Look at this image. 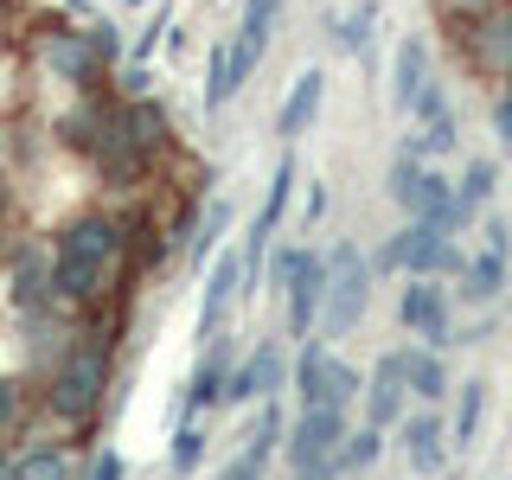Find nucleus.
Here are the masks:
<instances>
[{"instance_id": "f257e3e1", "label": "nucleus", "mask_w": 512, "mask_h": 480, "mask_svg": "<svg viewBox=\"0 0 512 480\" xmlns=\"http://www.w3.org/2000/svg\"><path fill=\"white\" fill-rule=\"evenodd\" d=\"M116 263H122V231L109 218H77L58 244V263H52V282L64 301H96L109 282H116Z\"/></svg>"}, {"instance_id": "f03ea898", "label": "nucleus", "mask_w": 512, "mask_h": 480, "mask_svg": "<svg viewBox=\"0 0 512 480\" xmlns=\"http://www.w3.org/2000/svg\"><path fill=\"white\" fill-rule=\"evenodd\" d=\"M391 199L404 205L410 218H429V224H442V231H455V224H468L474 212L455 199V186L442 180V173H429L423 167V154H397V167H391Z\"/></svg>"}, {"instance_id": "7ed1b4c3", "label": "nucleus", "mask_w": 512, "mask_h": 480, "mask_svg": "<svg viewBox=\"0 0 512 480\" xmlns=\"http://www.w3.org/2000/svg\"><path fill=\"white\" fill-rule=\"evenodd\" d=\"M103 384H109V352L84 340L64 359V372L52 378V416L58 423H90L96 404H103Z\"/></svg>"}, {"instance_id": "20e7f679", "label": "nucleus", "mask_w": 512, "mask_h": 480, "mask_svg": "<svg viewBox=\"0 0 512 480\" xmlns=\"http://www.w3.org/2000/svg\"><path fill=\"white\" fill-rule=\"evenodd\" d=\"M359 314H365V256L359 244H340L327 256V282H320V320L340 340V333L359 327Z\"/></svg>"}, {"instance_id": "39448f33", "label": "nucleus", "mask_w": 512, "mask_h": 480, "mask_svg": "<svg viewBox=\"0 0 512 480\" xmlns=\"http://www.w3.org/2000/svg\"><path fill=\"white\" fill-rule=\"evenodd\" d=\"M384 263H391V269H410V276H455V269H461V250L448 244L442 224L410 218V231L384 250Z\"/></svg>"}, {"instance_id": "423d86ee", "label": "nucleus", "mask_w": 512, "mask_h": 480, "mask_svg": "<svg viewBox=\"0 0 512 480\" xmlns=\"http://www.w3.org/2000/svg\"><path fill=\"white\" fill-rule=\"evenodd\" d=\"M276 276L288 282V333L308 340L314 320H320V282H327V263H320L314 250H288L276 263Z\"/></svg>"}, {"instance_id": "0eeeda50", "label": "nucleus", "mask_w": 512, "mask_h": 480, "mask_svg": "<svg viewBox=\"0 0 512 480\" xmlns=\"http://www.w3.org/2000/svg\"><path fill=\"white\" fill-rule=\"evenodd\" d=\"M295 384H301V404H320V410H346L352 397H359V372H352V365H340V359H327L320 346L301 352Z\"/></svg>"}, {"instance_id": "6e6552de", "label": "nucleus", "mask_w": 512, "mask_h": 480, "mask_svg": "<svg viewBox=\"0 0 512 480\" xmlns=\"http://www.w3.org/2000/svg\"><path fill=\"white\" fill-rule=\"evenodd\" d=\"M276 13H282V0H244V26H237L231 45H224V52H231V90H244L256 77L269 39H276Z\"/></svg>"}, {"instance_id": "1a4fd4ad", "label": "nucleus", "mask_w": 512, "mask_h": 480, "mask_svg": "<svg viewBox=\"0 0 512 480\" xmlns=\"http://www.w3.org/2000/svg\"><path fill=\"white\" fill-rule=\"evenodd\" d=\"M397 314H404V327L416 333V340H429V346H448V295L429 276H416L404 288V301H397Z\"/></svg>"}, {"instance_id": "9d476101", "label": "nucleus", "mask_w": 512, "mask_h": 480, "mask_svg": "<svg viewBox=\"0 0 512 480\" xmlns=\"http://www.w3.org/2000/svg\"><path fill=\"white\" fill-rule=\"evenodd\" d=\"M282 391V346L276 340H256V352L244 359V372L224 384L231 404H256V397H276Z\"/></svg>"}, {"instance_id": "9b49d317", "label": "nucleus", "mask_w": 512, "mask_h": 480, "mask_svg": "<svg viewBox=\"0 0 512 480\" xmlns=\"http://www.w3.org/2000/svg\"><path fill=\"white\" fill-rule=\"evenodd\" d=\"M506 250H512L506 218H487V250H480L474 269H468V301H493L506 288Z\"/></svg>"}, {"instance_id": "f8f14e48", "label": "nucleus", "mask_w": 512, "mask_h": 480, "mask_svg": "<svg viewBox=\"0 0 512 480\" xmlns=\"http://www.w3.org/2000/svg\"><path fill=\"white\" fill-rule=\"evenodd\" d=\"M404 365H397V352L391 359H378V372H372V384H365V416H372V429H384V423H397L404 416Z\"/></svg>"}, {"instance_id": "ddd939ff", "label": "nucleus", "mask_w": 512, "mask_h": 480, "mask_svg": "<svg viewBox=\"0 0 512 480\" xmlns=\"http://www.w3.org/2000/svg\"><path fill=\"white\" fill-rule=\"evenodd\" d=\"M320 96H327V77H320V71H301L295 90H288V103H282V116H276V135L282 141L308 135V122L320 116Z\"/></svg>"}, {"instance_id": "4468645a", "label": "nucleus", "mask_w": 512, "mask_h": 480, "mask_svg": "<svg viewBox=\"0 0 512 480\" xmlns=\"http://www.w3.org/2000/svg\"><path fill=\"white\" fill-rule=\"evenodd\" d=\"M237 295H244V263H237V256H218L212 282H205V308H199V340L218 333V320H224V308H231Z\"/></svg>"}, {"instance_id": "2eb2a0df", "label": "nucleus", "mask_w": 512, "mask_h": 480, "mask_svg": "<svg viewBox=\"0 0 512 480\" xmlns=\"http://www.w3.org/2000/svg\"><path fill=\"white\" fill-rule=\"evenodd\" d=\"M404 455H410L416 474H442L448 448H442V423H436V416H410V423H404Z\"/></svg>"}, {"instance_id": "dca6fc26", "label": "nucleus", "mask_w": 512, "mask_h": 480, "mask_svg": "<svg viewBox=\"0 0 512 480\" xmlns=\"http://www.w3.org/2000/svg\"><path fill=\"white\" fill-rule=\"evenodd\" d=\"M423 84H429V45L410 32V39L397 45V90H391V103L410 116V103H416V90H423Z\"/></svg>"}, {"instance_id": "f3484780", "label": "nucleus", "mask_w": 512, "mask_h": 480, "mask_svg": "<svg viewBox=\"0 0 512 480\" xmlns=\"http://www.w3.org/2000/svg\"><path fill=\"white\" fill-rule=\"evenodd\" d=\"M474 58L487 64V71L512 77V13H493V20H480V32H474Z\"/></svg>"}, {"instance_id": "a211bd4d", "label": "nucleus", "mask_w": 512, "mask_h": 480, "mask_svg": "<svg viewBox=\"0 0 512 480\" xmlns=\"http://www.w3.org/2000/svg\"><path fill=\"white\" fill-rule=\"evenodd\" d=\"M45 64L64 77H90V64H96V45H90V32L77 39V32H52L45 39Z\"/></svg>"}, {"instance_id": "6ab92c4d", "label": "nucleus", "mask_w": 512, "mask_h": 480, "mask_svg": "<svg viewBox=\"0 0 512 480\" xmlns=\"http://www.w3.org/2000/svg\"><path fill=\"white\" fill-rule=\"evenodd\" d=\"M397 365H404V384L416 397H423V404H436V397L448 391V378H442V359L436 352H397Z\"/></svg>"}, {"instance_id": "aec40b11", "label": "nucleus", "mask_w": 512, "mask_h": 480, "mask_svg": "<svg viewBox=\"0 0 512 480\" xmlns=\"http://www.w3.org/2000/svg\"><path fill=\"white\" fill-rule=\"evenodd\" d=\"M212 397H224V346H205L199 372H192V391H186V416L199 404H212Z\"/></svg>"}, {"instance_id": "412c9836", "label": "nucleus", "mask_w": 512, "mask_h": 480, "mask_svg": "<svg viewBox=\"0 0 512 480\" xmlns=\"http://www.w3.org/2000/svg\"><path fill=\"white\" fill-rule=\"evenodd\" d=\"M122 128H128V141H135V154H141V160L160 154V141H167V122H160V109H148V103H135V109H128Z\"/></svg>"}, {"instance_id": "4be33fe9", "label": "nucleus", "mask_w": 512, "mask_h": 480, "mask_svg": "<svg viewBox=\"0 0 512 480\" xmlns=\"http://www.w3.org/2000/svg\"><path fill=\"white\" fill-rule=\"evenodd\" d=\"M7 480H71V461H64V448H32L7 468Z\"/></svg>"}, {"instance_id": "5701e85b", "label": "nucleus", "mask_w": 512, "mask_h": 480, "mask_svg": "<svg viewBox=\"0 0 512 480\" xmlns=\"http://www.w3.org/2000/svg\"><path fill=\"white\" fill-rule=\"evenodd\" d=\"M480 410H487V384L468 378V384H461V410H455V423H448V436H455L461 448L480 436Z\"/></svg>"}, {"instance_id": "b1692460", "label": "nucleus", "mask_w": 512, "mask_h": 480, "mask_svg": "<svg viewBox=\"0 0 512 480\" xmlns=\"http://www.w3.org/2000/svg\"><path fill=\"white\" fill-rule=\"evenodd\" d=\"M333 26H340L333 39H340L346 52H365V45H372V26H378V0H359V7H352V13H340Z\"/></svg>"}, {"instance_id": "393cba45", "label": "nucleus", "mask_w": 512, "mask_h": 480, "mask_svg": "<svg viewBox=\"0 0 512 480\" xmlns=\"http://www.w3.org/2000/svg\"><path fill=\"white\" fill-rule=\"evenodd\" d=\"M378 461V429H359V436H340V448H333V468L340 474H359Z\"/></svg>"}, {"instance_id": "a878e982", "label": "nucleus", "mask_w": 512, "mask_h": 480, "mask_svg": "<svg viewBox=\"0 0 512 480\" xmlns=\"http://www.w3.org/2000/svg\"><path fill=\"white\" fill-rule=\"evenodd\" d=\"M224 231H231V205L212 199V212H205V224H199V244H192V256L205 263V256H212V250L224 244Z\"/></svg>"}, {"instance_id": "bb28decb", "label": "nucleus", "mask_w": 512, "mask_h": 480, "mask_svg": "<svg viewBox=\"0 0 512 480\" xmlns=\"http://www.w3.org/2000/svg\"><path fill=\"white\" fill-rule=\"evenodd\" d=\"M199 448H205V429H199V416H186V423H180V442H173V468L192 474V468H199Z\"/></svg>"}, {"instance_id": "cd10ccee", "label": "nucleus", "mask_w": 512, "mask_h": 480, "mask_svg": "<svg viewBox=\"0 0 512 480\" xmlns=\"http://www.w3.org/2000/svg\"><path fill=\"white\" fill-rule=\"evenodd\" d=\"M487 192H493V160H474V167H468V186H455V199L468 205V212H480V205H487Z\"/></svg>"}, {"instance_id": "c85d7f7f", "label": "nucleus", "mask_w": 512, "mask_h": 480, "mask_svg": "<svg viewBox=\"0 0 512 480\" xmlns=\"http://www.w3.org/2000/svg\"><path fill=\"white\" fill-rule=\"evenodd\" d=\"M90 480H122V455H116V448H103V455H96Z\"/></svg>"}, {"instance_id": "c756f323", "label": "nucleus", "mask_w": 512, "mask_h": 480, "mask_svg": "<svg viewBox=\"0 0 512 480\" xmlns=\"http://www.w3.org/2000/svg\"><path fill=\"white\" fill-rule=\"evenodd\" d=\"M493 128H500V141L512 148V96H500V103H493Z\"/></svg>"}, {"instance_id": "7c9ffc66", "label": "nucleus", "mask_w": 512, "mask_h": 480, "mask_svg": "<svg viewBox=\"0 0 512 480\" xmlns=\"http://www.w3.org/2000/svg\"><path fill=\"white\" fill-rule=\"evenodd\" d=\"M224 480H263V468H256V461H250V455H237V461H231V468H224Z\"/></svg>"}, {"instance_id": "2f4dec72", "label": "nucleus", "mask_w": 512, "mask_h": 480, "mask_svg": "<svg viewBox=\"0 0 512 480\" xmlns=\"http://www.w3.org/2000/svg\"><path fill=\"white\" fill-rule=\"evenodd\" d=\"M7 416H13V391H7V384H0V423H7Z\"/></svg>"}, {"instance_id": "473e14b6", "label": "nucleus", "mask_w": 512, "mask_h": 480, "mask_svg": "<svg viewBox=\"0 0 512 480\" xmlns=\"http://www.w3.org/2000/svg\"><path fill=\"white\" fill-rule=\"evenodd\" d=\"M506 295H512V282H506Z\"/></svg>"}]
</instances>
